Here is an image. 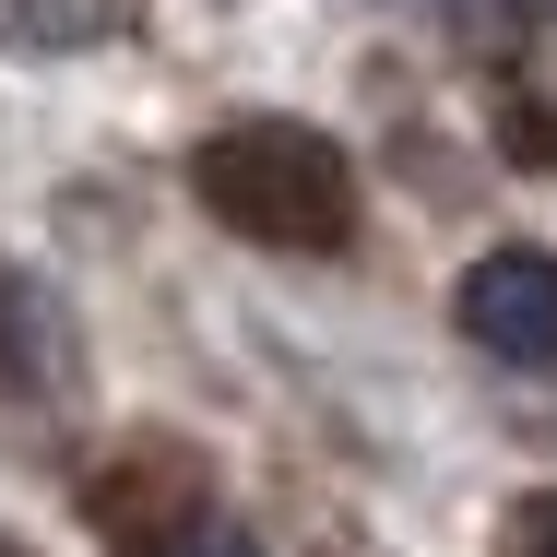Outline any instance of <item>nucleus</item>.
<instances>
[{"label": "nucleus", "mask_w": 557, "mask_h": 557, "mask_svg": "<svg viewBox=\"0 0 557 557\" xmlns=\"http://www.w3.org/2000/svg\"><path fill=\"white\" fill-rule=\"evenodd\" d=\"M190 178H202V202H214L237 237H261V249H344V237H356V166H344L309 119H237V131H214V143L190 154Z\"/></svg>", "instance_id": "nucleus-1"}, {"label": "nucleus", "mask_w": 557, "mask_h": 557, "mask_svg": "<svg viewBox=\"0 0 557 557\" xmlns=\"http://www.w3.org/2000/svg\"><path fill=\"white\" fill-rule=\"evenodd\" d=\"M462 333L510 368H557V249H486L462 273Z\"/></svg>", "instance_id": "nucleus-2"}, {"label": "nucleus", "mask_w": 557, "mask_h": 557, "mask_svg": "<svg viewBox=\"0 0 557 557\" xmlns=\"http://www.w3.org/2000/svg\"><path fill=\"white\" fill-rule=\"evenodd\" d=\"M119 24H131V0H0L12 48H108Z\"/></svg>", "instance_id": "nucleus-3"}, {"label": "nucleus", "mask_w": 557, "mask_h": 557, "mask_svg": "<svg viewBox=\"0 0 557 557\" xmlns=\"http://www.w3.org/2000/svg\"><path fill=\"white\" fill-rule=\"evenodd\" d=\"M36 356H48L36 344V297H24V273H0V392H24Z\"/></svg>", "instance_id": "nucleus-4"}, {"label": "nucleus", "mask_w": 557, "mask_h": 557, "mask_svg": "<svg viewBox=\"0 0 557 557\" xmlns=\"http://www.w3.org/2000/svg\"><path fill=\"white\" fill-rule=\"evenodd\" d=\"M154 557H261V546H249L225 510H178V522L154 534Z\"/></svg>", "instance_id": "nucleus-5"}, {"label": "nucleus", "mask_w": 557, "mask_h": 557, "mask_svg": "<svg viewBox=\"0 0 557 557\" xmlns=\"http://www.w3.org/2000/svg\"><path fill=\"white\" fill-rule=\"evenodd\" d=\"M510 546H522V557H557V486H546V498H522V522H510Z\"/></svg>", "instance_id": "nucleus-6"}]
</instances>
